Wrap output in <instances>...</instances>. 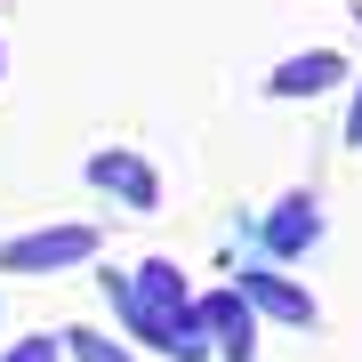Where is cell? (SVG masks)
I'll list each match as a JSON object with an SVG mask.
<instances>
[{
  "label": "cell",
  "instance_id": "4",
  "mask_svg": "<svg viewBox=\"0 0 362 362\" xmlns=\"http://www.w3.org/2000/svg\"><path fill=\"white\" fill-rule=\"evenodd\" d=\"M338 81H346V57L338 49H298V57H282V65L266 73V97H322Z\"/></svg>",
  "mask_w": 362,
  "mask_h": 362
},
{
  "label": "cell",
  "instance_id": "3",
  "mask_svg": "<svg viewBox=\"0 0 362 362\" xmlns=\"http://www.w3.org/2000/svg\"><path fill=\"white\" fill-rule=\"evenodd\" d=\"M233 282L250 290V306H258V314H274V322H290V330H314V322H322V306H314V298H306V290L290 282V274L242 266V274H233Z\"/></svg>",
  "mask_w": 362,
  "mask_h": 362
},
{
  "label": "cell",
  "instance_id": "9",
  "mask_svg": "<svg viewBox=\"0 0 362 362\" xmlns=\"http://www.w3.org/2000/svg\"><path fill=\"white\" fill-rule=\"evenodd\" d=\"M346 137L362 145V89H354V113H346Z\"/></svg>",
  "mask_w": 362,
  "mask_h": 362
},
{
  "label": "cell",
  "instance_id": "5",
  "mask_svg": "<svg viewBox=\"0 0 362 362\" xmlns=\"http://www.w3.org/2000/svg\"><path fill=\"white\" fill-rule=\"evenodd\" d=\"M89 185L113 194V202H129V209H153V202H161V177H153L137 153H89Z\"/></svg>",
  "mask_w": 362,
  "mask_h": 362
},
{
  "label": "cell",
  "instance_id": "1",
  "mask_svg": "<svg viewBox=\"0 0 362 362\" xmlns=\"http://www.w3.org/2000/svg\"><path fill=\"white\" fill-rule=\"evenodd\" d=\"M81 258H97V226H49V233H25V242L0 250V274H65Z\"/></svg>",
  "mask_w": 362,
  "mask_h": 362
},
{
  "label": "cell",
  "instance_id": "6",
  "mask_svg": "<svg viewBox=\"0 0 362 362\" xmlns=\"http://www.w3.org/2000/svg\"><path fill=\"white\" fill-rule=\"evenodd\" d=\"M314 233H322V209H314V194H290V202L266 218V242L282 250V258H298V250H306Z\"/></svg>",
  "mask_w": 362,
  "mask_h": 362
},
{
  "label": "cell",
  "instance_id": "2",
  "mask_svg": "<svg viewBox=\"0 0 362 362\" xmlns=\"http://www.w3.org/2000/svg\"><path fill=\"white\" fill-rule=\"evenodd\" d=\"M250 290L233 282V290H209L202 298V330H209V346H218L226 362H250V346H258V330H250Z\"/></svg>",
  "mask_w": 362,
  "mask_h": 362
},
{
  "label": "cell",
  "instance_id": "8",
  "mask_svg": "<svg viewBox=\"0 0 362 362\" xmlns=\"http://www.w3.org/2000/svg\"><path fill=\"white\" fill-rule=\"evenodd\" d=\"M8 362H57V338H25V346H16Z\"/></svg>",
  "mask_w": 362,
  "mask_h": 362
},
{
  "label": "cell",
  "instance_id": "7",
  "mask_svg": "<svg viewBox=\"0 0 362 362\" xmlns=\"http://www.w3.org/2000/svg\"><path fill=\"white\" fill-rule=\"evenodd\" d=\"M65 346H73V362H137V354H121L113 338H97V330H73Z\"/></svg>",
  "mask_w": 362,
  "mask_h": 362
}]
</instances>
